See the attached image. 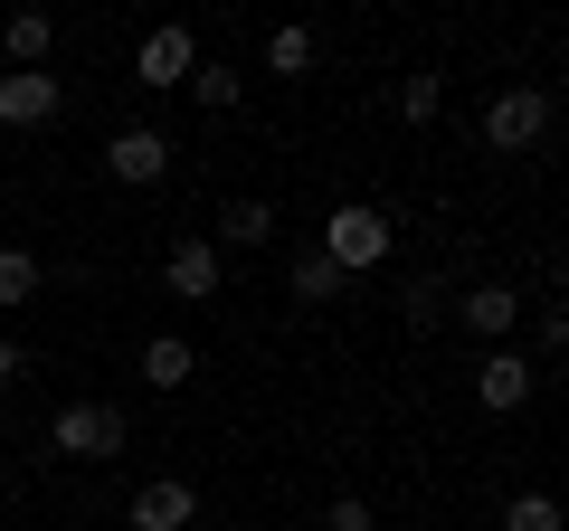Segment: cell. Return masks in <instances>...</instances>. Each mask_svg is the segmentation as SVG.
Instances as JSON below:
<instances>
[{"label": "cell", "mask_w": 569, "mask_h": 531, "mask_svg": "<svg viewBox=\"0 0 569 531\" xmlns=\"http://www.w3.org/2000/svg\"><path fill=\"white\" fill-rule=\"evenodd\" d=\"M104 171H114V181H133V190H152V181L171 171V143L152 133V123H133V133H114V143H104Z\"/></svg>", "instance_id": "obj_8"}, {"label": "cell", "mask_w": 569, "mask_h": 531, "mask_svg": "<svg viewBox=\"0 0 569 531\" xmlns=\"http://www.w3.org/2000/svg\"><path fill=\"white\" fill-rule=\"evenodd\" d=\"M190 512H200V493H190V484H171V474H152V484L133 493V512H123V531H181Z\"/></svg>", "instance_id": "obj_9"}, {"label": "cell", "mask_w": 569, "mask_h": 531, "mask_svg": "<svg viewBox=\"0 0 569 531\" xmlns=\"http://www.w3.org/2000/svg\"><path fill=\"white\" fill-rule=\"evenodd\" d=\"M0 48H10V67H48V48H58V20H39V10H20V20L0 29Z\"/></svg>", "instance_id": "obj_13"}, {"label": "cell", "mask_w": 569, "mask_h": 531, "mask_svg": "<svg viewBox=\"0 0 569 531\" xmlns=\"http://www.w3.org/2000/svg\"><path fill=\"white\" fill-rule=\"evenodd\" d=\"M20 370H29V351H20V342H0V380H20Z\"/></svg>", "instance_id": "obj_22"}, {"label": "cell", "mask_w": 569, "mask_h": 531, "mask_svg": "<svg viewBox=\"0 0 569 531\" xmlns=\"http://www.w3.org/2000/svg\"><path fill=\"white\" fill-rule=\"evenodd\" d=\"M162 285L181 294V304H209V294L228 285V257L209 238H171V257H162Z\"/></svg>", "instance_id": "obj_7"}, {"label": "cell", "mask_w": 569, "mask_h": 531, "mask_svg": "<svg viewBox=\"0 0 569 531\" xmlns=\"http://www.w3.org/2000/svg\"><path fill=\"white\" fill-rule=\"evenodd\" d=\"M437 313H447V294H437V275H427V285H408V323L427 332V323H437Z\"/></svg>", "instance_id": "obj_21"}, {"label": "cell", "mask_w": 569, "mask_h": 531, "mask_svg": "<svg viewBox=\"0 0 569 531\" xmlns=\"http://www.w3.org/2000/svg\"><path fill=\"white\" fill-rule=\"evenodd\" d=\"M456 313H466V332H485V342H512L522 294H512V285H475V294H456Z\"/></svg>", "instance_id": "obj_10"}, {"label": "cell", "mask_w": 569, "mask_h": 531, "mask_svg": "<svg viewBox=\"0 0 569 531\" xmlns=\"http://www.w3.org/2000/svg\"><path fill=\"white\" fill-rule=\"evenodd\" d=\"M209 228H219V238H209L219 257H228V247H266V238H276V209H266V200H228Z\"/></svg>", "instance_id": "obj_12"}, {"label": "cell", "mask_w": 569, "mask_h": 531, "mask_svg": "<svg viewBox=\"0 0 569 531\" xmlns=\"http://www.w3.org/2000/svg\"><path fill=\"white\" fill-rule=\"evenodd\" d=\"M437 104H447V77H408L399 86V114L408 123H437Z\"/></svg>", "instance_id": "obj_19"}, {"label": "cell", "mask_w": 569, "mask_h": 531, "mask_svg": "<svg viewBox=\"0 0 569 531\" xmlns=\"http://www.w3.org/2000/svg\"><path fill=\"white\" fill-rule=\"evenodd\" d=\"M503 531H560V503H550V493H512V503H503Z\"/></svg>", "instance_id": "obj_18"}, {"label": "cell", "mask_w": 569, "mask_h": 531, "mask_svg": "<svg viewBox=\"0 0 569 531\" xmlns=\"http://www.w3.org/2000/svg\"><path fill=\"white\" fill-rule=\"evenodd\" d=\"M323 531H380V512H370V503H361V493H342V503H332V512H323Z\"/></svg>", "instance_id": "obj_20"}, {"label": "cell", "mask_w": 569, "mask_h": 531, "mask_svg": "<svg viewBox=\"0 0 569 531\" xmlns=\"http://www.w3.org/2000/svg\"><path fill=\"white\" fill-rule=\"evenodd\" d=\"M541 133H550V96L541 86H503V96L485 104V143L493 152H531Z\"/></svg>", "instance_id": "obj_3"}, {"label": "cell", "mask_w": 569, "mask_h": 531, "mask_svg": "<svg viewBox=\"0 0 569 531\" xmlns=\"http://www.w3.org/2000/svg\"><path fill=\"white\" fill-rule=\"evenodd\" d=\"M48 455H67V465H104V455H123V409H114V399H77V409H58Z\"/></svg>", "instance_id": "obj_2"}, {"label": "cell", "mask_w": 569, "mask_h": 531, "mask_svg": "<svg viewBox=\"0 0 569 531\" xmlns=\"http://www.w3.org/2000/svg\"><path fill=\"white\" fill-rule=\"evenodd\" d=\"M313 67V29H266V77H305Z\"/></svg>", "instance_id": "obj_16"}, {"label": "cell", "mask_w": 569, "mask_h": 531, "mask_svg": "<svg viewBox=\"0 0 569 531\" xmlns=\"http://www.w3.org/2000/svg\"><path fill=\"white\" fill-rule=\"evenodd\" d=\"M39 294V257L29 247H0V304H29Z\"/></svg>", "instance_id": "obj_17"}, {"label": "cell", "mask_w": 569, "mask_h": 531, "mask_svg": "<svg viewBox=\"0 0 569 531\" xmlns=\"http://www.w3.org/2000/svg\"><path fill=\"white\" fill-rule=\"evenodd\" d=\"M389 247H399V228H389V209H370V200H342V209L323 219V247H313V257H323L332 275L351 285V275H370V266H380Z\"/></svg>", "instance_id": "obj_1"}, {"label": "cell", "mask_w": 569, "mask_h": 531, "mask_svg": "<svg viewBox=\"0 0 569 531\" xmlns=\"http://www.w3.org/2000/svg\"><path fill=\"white\" fill-rule=\"evenodd\" d=\"M58 104H67V86L48 77V67H10V77H0V123H10V133L58 123Z\"/></svg>", "instance_id": "obj_5"}, {"label": "cell", "mask_w": 569, "mask_h": 531, "mask_svg": "<svg viewBox=\"0 0 569 531\" xmlns=\"http://www.w3.org/2000/svg\"><path fill=\"white\" fill-rule=\"evenodd\" d=\"M190 380H200V351L181 332H152L142 342V389H190Z\"/></svg>", "instance_id": "obj_11"}, {"label": "cell", "mask_w": 569, "mask_h": 531, "mask_svg": "<svg viewBox=\"0 0 569 531\" xmlns=\"http://www.w3.org/2000/svg\"><path fill=\"white\" fill-rule=\"evenodd\" d=\"M190 96H200V114H228V104L247 96V77L228 58H200V67H190Z\"/></svg>", "instance_id": "obj_14"}, {"label": "cell", "mask_w": 569, "mask_h": 531, "mask_svg": "<svg viewBox=\"0 0 569 531\" xmlns=\"http://www.w3.org/2000/svg\"><path fill=\"white\" fill-rule=\"evenodd\" d=\"M284 285H295V304H332V294H342V275H332V266H323V257L305 247V257L284 266Z\"/></svg>", "instance_id": "obj_15"}, {"label": "cell", "mask_w": 569, "mask_h": 531, "mask_svg": "<svg viewBox=\"0 0 569 531\" xmlns=\"http://www.w3.org/2000/svg\"><path fill=\"white\" fill-rule=\"evenodd\" d=\"M190 67H200V39H190V29H142V48H133V86H152V96H162V86H190Z\"/></svg>", "instance_id": "obj_4"}, {"label": "cell", "mask_w": 569, "mask_h": 531, "mask_svg": "<svg viewBox=\"0 0 569 531\" xmlns=\"http://www.w3.org/2000/svg\"><path fill=\"white\" fill-rule=\"evenodd\" d=\"M531 389H541V370H531L512 342H493V351H485V370H475V399H485L493 418H512V409H531Z\"/></svg>", "instance_id": "obj_6"}]
</instances>
